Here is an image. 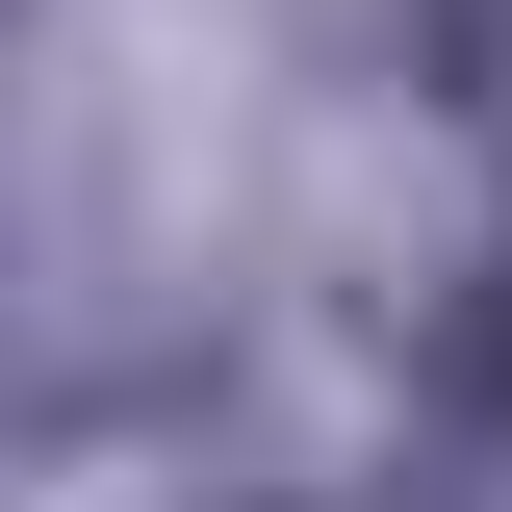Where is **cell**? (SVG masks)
Listing matches in <instances>:
<instances>
[{"label": "cell", "mask_w": 512, "mask_h": 512, "mask_svg": "<svg viewBox=\"0 0 512 512\" xmlns=\"http://www.w3.org/2000/svg\"><path fill=\"white\" fill-rule=\"evenodd\" d=\"M52 512H154V487H128V461H77V487H52Z\"/></svg>", "instance_id": "obj_1"}]
</instances>
